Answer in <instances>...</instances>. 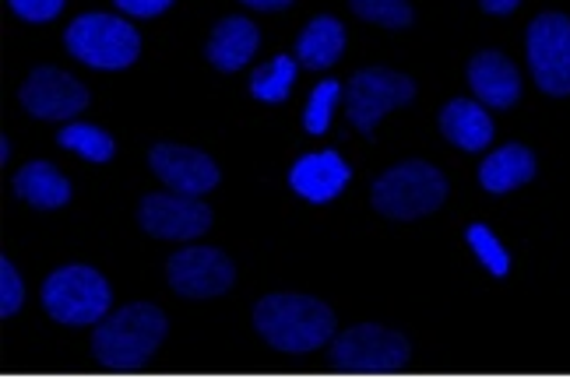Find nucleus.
<instances>
[{
  "instance_id": "f257e3e1",
  "label": "nucleus",
  "mask_w": 570,
  "mask_h": 379,
  "mask_svg": "<svg viewBox=\"0 0 570 379\" xmlns=\"http://www.w3.org/2000/svg\"><path fill=\"white\" fill-rule=\"evenodd\" d=\"M254 330L282 355H311L335 341L332 306L314 296L275 292L254 306Z\"/></svg>"
},
{
  "instance_id": "f03ea898",
  "label": "nucleus",
  "mask_w": 570,
  "mask_h": 379,
  "mask_svg": "<svg viewBox=\"0 0 570 379\" xmlns=\"http://www.w3.org/2000/svg\"><path fill=\"white\" fill-rule=\"evenodd\" d=\"M169 333V320L151 302H127L109 309L92 330V355L106 369H141Z\"/></svg>"
},
{
  "instance_id": "7ed1b4c3",
  "label": "nucleus",
  "mask_w": 570,
  "mask_h": 379,
  "mask_svg": "<svg viewBox=\"0 0 570 379\" xmlns=\"http://www.w3.org/2000/svg\"><path fill=\"white\" fill-rule=\"evenodd\" d=\"M370 200H374V208L384 218H394V221L426 218L444 208L448 176L423 159L399 162L384 176H377L374 187H370Z\"/></svg>"
},
{
  "instance_id": "20e7f679",
  "label": "nucleus",
  "mask_w": 570,
  "mask_h": 379,
  "mask_svg": "<svg viewBox=\"0 0 570 379\" xmlns=\"http://www.w3.org/2000/svg\"><path fill=\"white\" fill-rule=\"evenodd\" d=\"M42 309L63 327H96L114 309V292L96 267L68 263L42 281Z\"/></svg>"
},
{
  "instance_id": "39448f33",
  "label": "nucleus",
  "mask_w": 570,
  "mask_h": 379,
  "mask_svg": "<svg viewBox=\"0 0 570 379\" xmlns=\"http://www.w3.org/2000/svg\"><path fill=\"white\" fill-rule=\"evenodd\" d=\"M63 47L71 57H78L85 67L96 71H124L141 57V36L130 21L117 14L89 11L78 14L68 29H63Z\"/></svg>"
},
{
  "instance_id": "423d86ee",
  "label": "nucleus",
  "mask_w": 570,
  "mask_h": 379,
  "mask_svg": "<svg viewBox=\"0 0 570 379\" xmlns=\"http://www.w3.org/2000/svg\"><path fill=\"white\" fill-rule=\"evenodd\" d=\"M409 359H412V345L405 333L387 330L381 323L348 327L345 333H335L332 341V362L342 372H356V376L402 372Z\"/></svg>"
},
{
  "instance_id": "0eeeda50",
  "label": "nucleus",
  "mask_w": 570,
  "mask_h": 379,
  "mask_svg": "<svg viewBox=\"0 0 570 379\" xmlns=\"http://www.w3.org/2000/svg\"><path fill=\"white\" fill-rule=\"evenodd\" d=\"M415 99V81L391 67H363L345 84V113L363 138H374L377 123Z\"/></svg>"
},
{
  "instance_id": "6e6552de",
  "label": "nucleus",
  "mask_w": 570,
  "mask_h": 379,
  "mask_svg": "<svg viewBox=\"0 0 570 379\" xmlns=\"http://www.w3.org/2000/svg\"><path fill=\"white\" fill-rule=\"evenodd\" d=\"M524 50L542 92L557 99L570 96V18L560 11L539 14L524 36Z\"/></svg>"
},
{
  "instance_id": "1a4fd4ad",
  "label": "nucleus",
  "mask_w": 570,
  "mask_h": 379,
  "mask_svg": "<svg viewBox=\"0 0 570 379\" xmlns=\"http://www.w3.org/2000/svg\"><path fill=\"white\" fill-rule=\"evenodd\" d=\"M138 226L169 242H190L202 239L212 229V208L205 200L166 190V193H145L138 205Z\"/></svg>"
},
{
  "instance_id": "9d476101",
  "label": "nucleus",
  "mask_w": 570,
  "mask_h": 379,
  "mask_svg": "<svg viewBox=\"0 0 570 379\" xmlns=\"http://www.w3.org/2000/svg\"><path fill=\"white\" fill-rule=\"evenodd\" d=\"M166 278L173 292L184 299H215L233 288L236 267L215 247H184L166 260Z\"/></svg>"
},
{
  "instance_id": "9b49d317",
  "label": "nucleus",
  "mask_w": 570,
  "mask_h": 379,
  "mask_svg": "<svg viewBox=\"0 0 570 379\" xmlns=\"http://www.w3.org/2000/svg\"><path fill=\"white\" fill-rule=\"evenodd\" d=\"M18 102L36 120H71L89 106V88L60 67H36L21 84Z\"/></svg>"
},
{
  "instance_id": "f8f14e48",
  "label": "nucleus",
  "mask_w": 570,
  "mask_h": 379,
  "mask_svg": "<svg viewBox=\"0 0 570 379\" xmlns=\"http://www.w3.org/2000/svg\"><path fill=\"white\" fill-rule=\"evenodd\" d=\"M148 169L156 172L169 190L187 193V197H205L223 180V172H218L212 154L187 148V144H169V141L148 151Z\"/></svg>"
},
{
  "instance_id": "ddd939ff",
  "label": "nucleus",
  "mask_w": 570,
  "mask_h": 379,
  "mask_svg": "<svg viewBox=\"0 0 570 379\" xmlns=\"http://www.w3.org/2000/svg\"><path fill=\"white\" fill-rule=\"evenodd\" d=\"M353 180V169L345 166L338 151H311L299 154L289 169V187L311 200V205H332V200L348 187Z\"/></svg>"
},
{
  "instance_id": "4468645a",
  "label": "nucleus",
  "mask_w": 570,
  "mask_h": 379,
  "mask_svg": "<svg viewBox=\"0 0 570 379\" xmlns=\"http://www.w3.org/2000/svg\"><path fill=\"white\" fill-rule=\"evenodd\" d=\"M469 84L475 99L490 109H511L521 99L518 67L500 50H482L469 60Z\"/></svg>"
},
{
  "instance_id": "2eb2a0df",
  "label": "nucleus",
  "mask_w": 570,
  "mask_h": 379,
  "mask_svg": "<svg viewBox=\"0 0 570 379\" xmlns=\"http://www.w3.org/2000/svg\"><path fill=\"white\" fill-rule=\"evenodd\" d=\"M257 47H261V32H257L254 21L239 18V14H229V18H223L212 29L205 57H208V63L215 67V71L236 74V71H244V67L250 63Z\"/></svg>"
},
{
  "instance_id": "dca6fc26",
  "label": "nucleus",
  "mask_w": 570,
  "mask_h": 379,
  "mask_svg": "<svg viewBox=\"0 0 570 379\" xmlns=\"http://www.w3.org/2000/svg\"><path fill=\"white\" fill-rule=\"evenodd\" d=\"M441 133L462 151H487L493 141V117L487 113V106L472 99H451L441 109Z\"/></svg>"
},
{
  "instance_id": "f3484780",
  "label": "nucleus",
  "mask_w": 570,
  "mask_h": 379,
  "mask_svg": "<svg viewBox=\"0 0 570 379\" xmlns=\"http://www.w3.org/2000/svg\"><path fill=\"white\" fill-rule=\"evenodd\" d=\"M535 180V154L524 144H503L487 154V162L479 166V187L487 193H511L524 183Z\"/></svg>"
},
{
  "instance_id": "a211bd4d",
  "label": "nucleus",
  "mask_w": 570,
  "mask_h": 379,
  "mask_svg": "<svg viewBox=\"0 0 570 379\" xmlns=\"http://www.w3.org/2000/svg\"><path fill=\"white\" fill-rule=\"evenodd\" d=\"M11 190H14L18 200H26V205L39 208V211H57V208H63L71 200V180L53 162L21 166Z\"/></svg>"
},
{
  "instance_id": "6ab92c4d",
  "label": "nucleus",
  "mask_w": 570,
  "mask_h": 379,
  "mask_svg": "<svg viewBox=\"0 0 570 379\" xmlns=\"http://www.w3.org/2000/svg\"><path fill=\"white\" fill-rule=\"evenodd\" d=\"M345 53V26L335 14H317L296 39V60L306 71H327Z\"/></svg>"
},
{
  "instance_id": "aec40b11",
  "label": "nucleus",
  "mask_w": 570,
  "mask_h": 379,
  "mask_svg": "<svg viewBox=\"0 0 570 379\" xmlns=\"http://www.w3.org/2000/svg\"><path fill=\"white\" fill-rule=\"evenodd\" d=\"M296 71H299L296 57H272L268 63H261L250 74V96L257 102H285L293 92Z\"/></svg>"
},
{
  "instance_id": "412c9836",
  "label": "nucleus",
  "mask_w": 570,
  "mask_h": 379,
  "mask_svg": "<svg viewBox=\"0 0 570 379\" xmlns=\"http://www.w3.org/2000/svg\"><path fill=\"white\" fill-rule=\"evenodd\" d=\"M57 144L60 148H68V151H75V154H81L85 162H96V166H102V162H109L117 154V144H114V138L102 130V127H96V123H68V127H60V133H57Z\"/></svg>"
},
{
  "instance_id": "4be33fe9",
  "label": "nucleus",
  "mask_w": 570,
  "mask_h": 379,
  "mask_svg": "<svg viewBox=\"0 0 570 379\" xmlns=\"http://www.w3.org/2000/svg\"><path fill=\"white\" fill-rule=\"evenodd\" d=\"M345 99V88L342 81L327 78L321 84H314L311 99H306V109H303V130L306 133H327V127H332V117H335V106Z\"/></svg>"
},
{
  "instance_id": "5701e85b",
  "label": "nucleus",
  "mask_w": 570,
  "mask_h": 379,
  "mask_svg": "<svg viewBox=\"0 0 570 379\" xmlns=\"http://www.w3.org/2000/svg\"><path fill=\"white\" fill-rule=\"evenodd\" d=\"M465 242H469V250L479 257V263L487 267L493 278H508L511 275V253L503 250V242L497 239V232L490 226L472 221V226L465 229Z\"/></svg>"
},
{
  "instance_id": "b1692460",
  "label": "nucleus",
  "mask_w": 570,
  "mask_h": 379,
  "mask_svg": "<svg viewBox=\"0 0 570 379\" xmlns=\"http://www.w3.org/2000/svg\"><path fill=\"white\" fill-rule=\"evenodd\" d=\"M348 8L356 11V18L381 29H409L415 21L409 0H348Z\"/></svg>"
},
{
  "instance_id": "393cba45",
  "label": "nucleus",
  "mask_w": 570,
  "mask_h": 379,
  "mask_svg": "<svg viewBox=\"0 0 570 379\" xmlns=\"http://www.w3.org/2000/svg\"><path fill=\"white\" fill-rule=\"evenodd\" d=\"M26 302V285H21L18 267L11 257H0V317H14Z\"/></svg>"
},
{
  "instance_id": "a878e982",
  "label": "nucleus",
  "mask_w": 570,
  "mask_h": 379,
  "mask_svg": "<svg viewBox=\"0 0 570 379\" xmlns=\"http://www.w3.org/2000/svg\"><path fill=\"white\" fill-rule=\"evenodd\" d=\"M8 4L26 21H53L63 11V0H8Z\"/></svg>"
},
{
  "instance_id": "bb28decb",
  "label": "nucleus",
  "mask_w": 570,
  "mask_h": 379,
  "mask_svg": "<svg viewBox=\"0 0 570 379\" xmlns=\"http://www.w3.org/2000/svg\"><path fill=\"white\" fill-rule=\"evenodd\" d=\"M114 4L130 18H156L173 8V0H114Z\"/></svg>"
},
{
  "instance_id": "cd10ccee",
  "label": "nucleus",
  "mask_w": 570,
  "mask_h": 379,
  "mask_svg": "<svg viewBox=\"0 0 570 379\" xmlns=\"http://www.w3.org/2000/svg\"><path fill=\"white\" fill-rule=\"evenodd\" d=\"M518 4H521V0H479V8L487 14H511Z\"/></svg>"
},
{
  "instance_id": "c85d7f7f",
  "label": "nucleus",
  "mask_w": 570,
  "mask_h": 379,
  "mask_svg": "<svg viewBox=\"0 0 570 379\" xmlns=\"http://www.w3.org/2000/svg\"><path fill=\"white\" fill-rule=\"evenodd\" d=\"M244 4L254 8V11H285L293 0H244Z\"/></svg>"
},
{
  "instance_id": "c756f323",
  "label": "nucleus",
  "mask_w": 570,
  "mask_h": 379,
  "mask_svg": "<svg viewBox=\"0 0 570 379\" xmlns=\"http://www.w3.org/2000/svg\"><path fill=\"white\" fill-rule=\"evenodd\" d=\"M0 159H4V162L11 159V141H8V138H4V141H0Z\"/></svg>"
}]
</instances>
